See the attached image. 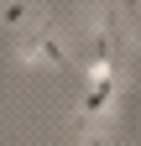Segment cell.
<instances>
[{
    "mask_svg": "<svg viewBox=\"0 0 141 146\" xmlns=\"http://www.w3.org/2000/svg\"><path fill=\"white\" fill-rule=\"evenodd\" d=\"M131 36L141 42V0H131Z\"/></svg>",
    "mask_w": 141,
    "mask_h": 146,
    "instance_id": "3",
    "label": "cell"
},
{
    "mask_svg": "<svg viewBox=\"0 0 141 146\" xmlns=\"http://www.w3.org/2000/svg\"><path fill=\"white\" fill-rule=\"evenodd\" d=\"M21 63H68V52H63V42H58V31H42L37 42H31L26 52H21Z\"/></svg>",
    "mask_w": 141,
    "mask_h": 146,
    "instance_id": "1",
    "label": "cell"
},
{
    "mask_svg": "<svg viewBox=\"0 0 141 146\" xmlns=\"http://www.w3.org/2000/svg\"><path fill=\"white\" fill-rule=\"evenodd\" d=\"M26 16H31V0H5V5H0V21L5 26H21Z\"/></svg>",
    "mask_w": 141,
    "mask_h": 146,
    "instance_id": "2",
    "label": "cell"
}]
</instances>
